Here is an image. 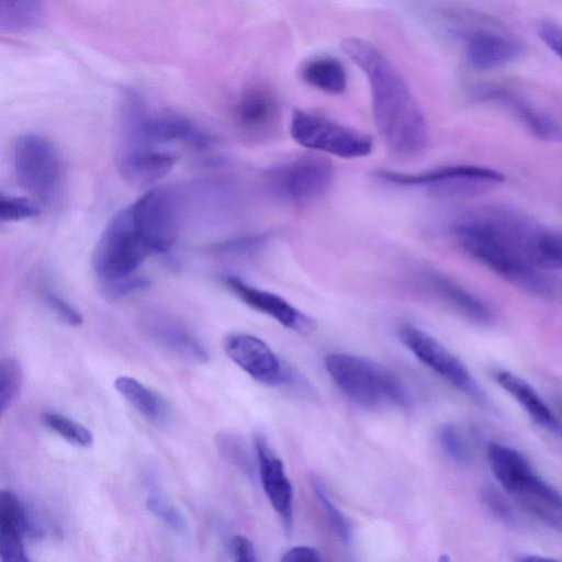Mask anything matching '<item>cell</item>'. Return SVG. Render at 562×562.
<instances>
[{
	"mask_svg": "<svg viewBox=\"0 0 562 562\" xmlns=\"http://www.w3.org/2000/svg\"><path fill=\"white\" fill-rule=\"evenodd\" d=\"M547 229L507 209H488L463 217L452 228L459 246L476 261L531 293L553 292L538 257Z\"/></svg>",
	"mask_w": 562,
	"mask_h": 562,
	"instance_id": "6da1fadb",
	"label": "cell"
},
{
	"mask_svg": "<svg viewBox=\"0 0 562 562\" xmlns=\"http://www.w3.org/2000/svg\"><path fill=\"white\" fill-rule=\"evenodd\" d=\"M340 47L368 79L373 120L389 150L400 157L422 154L429 139L427 122L398 69L367 40L346 37Z\"/></svg>",
	"mask_w": 562,
	"mask_h": 562,
	"instance_id": "7a4b0ae2",
	"label": "cell"
},
{
	"mask_svg": "<svg viewBox=\"0 0 562 562\" xmlns=\"http://www.w3.org/2000/svg\"><path fill=\"white\" fill-rule=\"evenodd\" d=\"M154 251L137 226L130 207L117 212L99 237L92 252V269L112 300L147 286L136 271Z\"/></svg>",
	"mask_w": 562,
	"mask_h": 562,
	"instance_id": "3957f363",
	"label": "cell"
},
{
	"mask_svg": "<svg viewBox=\"0 0 562 562\" xmlns=\"http://www.w3.org/2000/svg\"><path fill=\"white\" fill-rule=\"evenodd\" d=\"M148 113L147 103L138 92H124L119 111L115 160L122 177L136 187H148L162 179L177 158L151 139Z\"/></svg>",
	"mask_w": 562,
	"mask_h": 562,
	"instance_id": "277c9868",
	"label": "cell"
},
{
	"mask_svg": "<svg viewBox=\"0 0 562 562\" xmlns=\"http://www.w3.org/2000/svg\"><path fill=\"white\" fill-rule=\"evenodd\" d=\"M490 467L502 486L531 515L562 535V495L543 481L517 450L493 443Z\"/></svg>",
	"mask_w": 562,
	"mask_h": 562,
	"instance_id": "5b68a950",
	"label": "cell"
},
{
	"mask_svg": "<svg viewBox=\"0 0 562 562\" xmlns=\"http://www.w3.org/2000/svg\"><path fill=\"white\" fill-rule=\"evenodd\" d=\"M325 368L336 385L353 402L375 407L390 403L409 408L411 398L398 376L379 362L349 353H331Z\"/></svg>",
	"mask_w": 562,
	"mask_h": 562,
	"instance_id": "8992f818",
	"label": "cell"
},
{
	"mask_svg": "<svg viewBox=\"0 0 562 562\" xmlns=\"http://www.w3.org/2000/svg\"><path fill=\"white\" fill-rule=\"evenodd\" d=\"M335 169L330 160L317 154H304L267 168L262 175L267 192L290 205H305L323 196L330 188Z\"/></svg>",
	"mask_w": 562,
	"mask_h": 562,
	"instance_id": "52a82bcc",
	"label": "cell"
},
{
	"mask_svg": "<svg viewBox=\"0 0 562 562\" xmlns=\"http://www.w3.org/2000/svg\"><path fill=\"white\" fill-rule=\"evenodd\" d=\"M13 169L21 188L43 203L55 200L63 179V165L55 146L37 134L25 133L13 145Z\"/></svg>",
	"mask_w": 562,
	"mask_h": 562,
	"instance_id": "ba28073f",
	"label": "cell"
},
{
	"mask_svg": "<svg viewBox=\"0 0 562 562\" xmlns=\"http://www.w3.org/2000/svg\"><path fill=\"white\" fill-rule=\"evenodd\" d=\"M290 134L307 149L346 159L366 157L373 148L372 138L368 134L302 109L292 113Z\"/></svg>",
	"mask_w": 562,
	"mask_h": 562,
	"instance_id": "9c48e42d",
	"label": "cell"
},
{
	"mask_svg": "<svg viewBox=\"0 0 562 562\" xmlns=\"http://www.w3.org/2000/svg\"><path fill=\"white\" fill-rule=\"evenodd\" d=\"M233 121L246 144L262 145L274 139L281 127V106L274 90L265 85L246 88L234 106Z\"/></svg>",
	"mask_w": 562,
	"mask_h": 562,
	"instance_id": "30bf717a",
	"label": "cell"
},
{
	"mask_svg": "<svg viewBox=\"0 0 562 562\" xmlns=\"http://www.w3.org/2000/svg\"><path fill=\"white\" fill-rule=\"evenodd\" d=\"M398 337L416 358L454 387L476 402H485L484 393L467 367L431 335L412 324H404L398 328Z\"/></svg>",
	"mask_w": 562,
	"mask_h": 562,
	"instance_id": "8fae6325",
	"label": "cell"
},
{
	"mask_svg": "<svg viewBox=\"0 0 562 562\" xmlns=\"http://www.w3.org/2000/svg\"><path fill=\"white\" fill-rule=\"evenodd\" d=\"M130 210L154 254L172 247L179 233V203L171 190L150 189L131 204Z\"/></svg>",
	"mask_w": 562,
	"mask_h": 562,
	"instance_id": "7c38bea8",
	"label": "cell"
},
{
	"mask_svg": "<svg viewBox=\"0 0 562 562\" xmlns=\"http://www.w3.org/2000/svg\"><path fill=\"white\" fill-rule=\"evenodd\" d=\"M375 176L384 181L406 187H452L481 189L505 181V176L492 168L474 165H452L419 173H405L392 170H376Z\"/></svg>",
	"mask_w": 562,
	"mask_h": 562,
	"instance_id": "4fadbf2b",
	"label": "cell"
},
{
	"mask_svg": "<svg viewBox=\"0 0 562 562\" xmlns=\"http://www.w3.org/2000/svg\"><path fill=\"white\" fill-rule=\"evenodd\" d=\"M226 355L255 380L279 385L286 383L290 372L278 356L260 338L249 334H232L224 341Z\"/></svg>",
	"mask_w": 562,
	"mask_h": 562,
	"instance_id": "5bb4252c",
	"label": "cell"
},
{
	"mask_svg": "<svg viewBox=\"0 0 562 562\" xmlns=\"http://www.w3.org/2000/svg\"><path fill=\"white\" fill-rule=\"evenodd\" d=\"M224 284L248 307L272 317L286 328L308 334L316 327L314 319L276 293L256 288L236 276L225 277Z\"/></svg>",
	"mask_w": 562,
	"mask_h": 562,
	"instance_id": "9a60e30c",
	"label": "cell"
},
{
	"mask_svg": "<svg viewBox=\"0 0 562 562\" xmlns=\"http://www.w3.org/2000/svg\"><path fill=\"white\" fill-rule=\"evenodd\" d=\"M255 451L262 488L278 513L284 529L290 532L293 518V488L284 467L265 438H255Z\"/></svg>",
	"mask_w": 562,
	"mask_h": 562,
	"instance_id": "2e32d148",
	"label": "cell"
},
{
	"mask_svg": "<svg viewBox=\"0 0 562 562\" xmlns=\"http://www.w3.org/2000/svg\"><path fill=\"white\" fill-rule=\"evenodd\" d=\"M142 326L154 341L186 360L203 363L210 358L200 341L168 314L149 312L143 316Z\"/></svg>",
	"mask_w": 562,
	"mask_h": 562,
	"instance_id": "e0dca14e",
	"label": "cell"
},
{
	"mask_svg": "<svg viewBox=\"0 0 562 562\" xmlns=\"http://www.w3.org/2000/svg\"><path fill=\"white\" fill-rule=\"evenodd\" d=\"M147 126L151 139L158 146L177 143L195 150H205L214 143L213 136L192 120L168 109L149 110Z\"/></svg>",
	"mask_w": 562,
	"mask_h": 562,
	"instance_id": "ac0fdd59",
	"label": "cell"
},
{
	"mask_svg": "<svg viewBox=\"0 0 562 562\" xmlns=\"http://www.w3.org/2000/svg\"><path fill=\"white\" fill-rule=\"evenodd\" d=\"M473 95L480 100L498 102L510 109L537 138L551 143L562 142V126L552 117L533 109L510 90L481 85L474 88Z\"/></svg>",
	"mask_w": 562,
	"mask_h": 562,
	"instance_id": "d6986e66",
	"label": "cell"
},
{
	"mask_svg": "<svg viewBox=\"0 0 562 562\" xmlns=\"http://www.w3.org/2000/svg\"><path fill=\"white\" fill-rule=\"evenodd\" d=\"M525 53L524 43L502 32H477L467 43L469 64L477 70H492L518 59Z\"/></svg>",
	"mask_w": 562,
	"mask_h": 562,
	"instance_id": "ffe728a7",
	"label": "cell"
},
{
	"mask_svg": "<svg viewBox=\"0 0 562 562\" xmlns=\"http://www.w3.org/2000/svg\"><path fill=\"white\" fill-rule=\"evenodd\" d=\"M426 281L436 295L463 317L479 324H487L493 315L488 306L453 279L429 272Z\"/></svg>",
	"mask_w": 562,
	"mask_h": 562,
	"instance_id": "44dd1931",
	"label": "cell"
},
{
	"mask_svg": "<svg viewBox=\"0 0 562 562\" xmlns=\"http://www.w3.org/2000/svg\"><path fill=\"white\" fill-rule=\"evenodd\" d=\"M494 379L519 403L535 423L555 434L562 431L559 420L528 382L506 370L496 371Z\"/></svg>",
	"mask_w": 562,
	"mask_h": 562,
	"instance_id": "7402d4cb",
	"label": "cell"
},
{
	"mask_svg": "<svg viewBox=\"0 0 562 562\" xmlns=\"http://www.w3.org/2000/svg\"><path fill=\"white\" fill-rule=\"evenodd\" d=\"M44 0H0V30L2 33L25 34L44 24Z\"/></svg>",
	"mask_w": 562,
	"mask_h": 562,
	"instance_id": "603a6c76",
	"label": "cell"
},
{
	"mask_svg": "<svg viewBox=\"0 0 562 562\" xmlns=\"http://www.w3.org/2000/svg\"><path fill=\"white\" fill-rule=\"evenodd\" d=\"M114 387L146 419L159 425L168 420L169 408L166 402L136 379L119 376Z\"/></svg>",
	"mask_w": 562,
	"mask_h": 562,
	"instance_id": "cb8c5ba5",
	"label": "cell"
},
{
	"mask_svg": "<svg viewBox=\"0 0 562 562\" xmlns=\"http://www.w3.org/2000/svg\"><path fill=\"white\" fill-rule=\"evenodd\" d=\"M300 74L308 85L329 94H340L347 88L342 64L331 56H317L305 61Z\"/></svg>",
	"mask_w": 562,
	"mask_h": 562,
	"instance_id": "d4e9b609",
	"label": "cell"
},
{
	"mask_svg": "<svg viewBox=\"0 0 562 562\" xmlns=\"http://www.w3.org/2000/svg\"><path fill=\"white\" fill-rule=\"evenodd\" d=\"M0 522L11 526L23 538L31 540L42 539L45 535L38 518L12 491H2L0 494Z\"/></svg>",
	"mask_w": 562,
	"mask_h": 562,
	"instance_id": "484cf974",
	"label": "cell"
},
{
	"mask_svg": "<svg viewBox=\"0 0 562 562\" xmlns=\"http://www.w3.org/2000/svg\"><path fill=\"white\" fill-rule=\"evenodd\" d=\"M215 443L224 458L238 468L245 475L249 477L254 476V460L248 449L249 447L240 436L229 431H221L215 437Z\"/></svg>",
	"mask_w": 562,
	"mask_h": 562,
	"instance_id": "4316f807",
	"label": "cell"
},
{
	"mask_svg": "<svg viewBox=\"0 0 562 562\" xmlns=\"http://www.w3.org/2000/svg\"><path fill=\"white\" fill-rule=\"evenodd\" d=\"M42 422L71 443L90 447L93 442V436L87 427L63 414L46 412L42 415Z\"/></svg>",
	"mask_w": 562,
	"mask_h": 562,
	"instance_id": "83f0119b",
	"label": "cell"
},
{
	"mask_svg": "<svg viewBox=\"0 0 562 562\" xmlns=\"http://www.w3.org/2000/svg\"><path fill=\"white\" fill-rule=\"evenodd\" d=\"M22 382L23 371L19 360L13 357L4 358L0 366V407L2 415L19 395Z\"/></svg>",
	"mask_w": 562,
	"mask_h": 562,
	"instance_id": "f1b7e54d",
	"label": "cell"
},
{
	"mask_svg": "<svg viewBox=\"0 0 562 562\" xmlns=\"http://www.w3.org/2000/svg\"><path fill=\"white\" fill-rule=\"evenodd\" d=\"M312 485L333 530L345 546H350L352 542V528L349 520L333 503L321 481L314 479L312 480Z\"/></svg>",
	"mask_w": 562,
	"mask_h": 562,
	"instance_id": "f546056e",
	"label": "cell"
},
{
	"mask_svg": "<svg viewBox=\"0 0 562 562\" xmlns=\"http://www.w3.org/2000/svg\"><path fill=\"white\" fill-rule=\"evenodd\" d=\"M439 442L446 454L459 464H468L471 451L465 436L453 424H445L439 430Z\"/></svg>",
	"mask_w": 562,
	"mask_h": 562,
	"instance_id": "4dcf8cb0",
	"label": "cell"
},
{
	"mask_svg": "<svg viewBox=\"0 0 562 562\" xmlns=\"http://www.w3.org/2000/svg\"><path fill=\"white\" fill-rule=\"evenodd\" d=\"M146 506L172 531L179 535L187 532L188 526L183 515L162 495L151 492L146 499Z\"/></svg>",
	"mask_w": 562,
	"mask_h": 562,
	"instance_id": "1f68e13d",
	"label": "cell"
},
{
	"mask_svg": "<svg viewBox=\"0 0 562 562\" xmlns=\"http://www.w3.org/2000/svg\"><path fill=\"white\" fill-rule=\"evenodd\" d=\"M40 214L38 205L29 198L4 195L0 198V217L2 221L19 222Z\"/></svg>",
	"mask_w": 562,
	"mask_h": 562,
	"instance_id": "d6a6232c",
	"label": "cell"
},
{
	"mask_svg": "<svg viewBox=\"0 0 562 562\" xmlns=\"http://www.w3.org/2000/svg\"><path fill=\"white\" fill-rule=\"evenodd\" d=\"M21 533L11 526L0 522V559L9 562H26Z\"/></svg>",
	"mask_w": 562,
	"mask_h": 562,
	"instance_id": "836d02e7",
	"label": "cell"
},
{
	"mask_svg": "<svg viewBox=\"0 0 562 562\" xmlns=\"http://www.w3.org/2000/svg\"><path fill=\"white\" fill-rule=\"evenodd\" d=\"M43 299L46 305L65 323L71 326L82 324V315L63 297L52 291H44Z\"/></svg>",
	"mask_w": 562,
	"mask_h": 562,
	"instance_id": "e575fe53",
	"label": "cell"
},
{
	"mask_svg": "<svg viewBox=\"0 0 562 562\" xmlns=\"http://www.w3.org/2000/svg\"><path fill=\"white\" fill-rule=\"evenodd\" d=\"M540 40L562 59V25L551 21L543 20L537 27Z\"/></svg>",
	"mask_w": 562,
	"mask_h": 562,
	"instance_id": "d590c367",
	"label": "cell"
},
{
	"mask_svg": "<svg viewBox=\"0 0 562 562\" xmlns=\"http://www.w3.org/2000/svg\"><path fill=\"white\" fill-rule=\"evenodd\" d=\"M268 236L266 234L246 237L241 239L225 241L216 247L221 252H251L266 244Z\"/></svg>",
	"mask_w": 562,
	"mask_h": 562,
	"instance_id": "8d00e7d4",
	"label": "cell"
},
{
	"mask_svg": "<svg viewBox=\"0 0 562 562\" xmlns=\"http://www.w3.org/2000/svg\"><path fill=\"white\" fill-rule=\"evenodd\" d=\"M483 501L488 509L502 520L509 521L513 513L502 495L493 487H485L482 492Z\"/></svg>",
	"mask_w": 562,
	"mask_h": 562,
	"instance_id": "74e56055",
	"label": "cell"
},
{
	"mask_svg": "<svg viewBox=\"0 0 562 562\" xmlns=\"http://www.w3.org/2000/svg\"><path fill=\"white\" fill-rule=\"evenodd\" d=\"M231 551L237 561L252 562L257 560L256 551L248 538L236 535L231 539Z\"/></svg>",
	"mask_w": 562,
	"mask_h": 562,
	"instance_id": "f35d334b",
	"label": "cell"
},
{
	"mask_svg": "<svg viewBox=\"0 0 562 562\" xmlns=\"http://www.w3.org/2000/svg\"><path fill=\"white\" fill-rule=\"evenodd\" d=\"M283 562H319L322 557L319 551L311 547H294L283 553Z\"/></svg>",
	"mask_w": 562,
	"mask_h": 562,
	"instance_id": "ab89813d",
	"label": "cell"
},
{
	"mask_svg": "<svg viewBox=\"0 0 562 562\" xmlns=\"http://www.w3.org/2000/svg\"><path fill=\"white\" fill-rule=\"evenodd\" d=\"M555 268H561L562 269V232L561 233H557Z\"/></svg>",
	"mask_w": 562,
	"mask_h": 562,
	"instance_id": "60d3db41",
	"label": "cell"
}]
</instances>
